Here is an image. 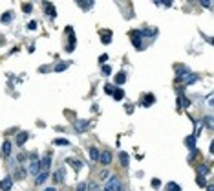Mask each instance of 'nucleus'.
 Segmentation results:
<instances>
[{
  "mask_svg": "<svg viewBox=\"0 0 214 191\" xmlns=\"http://www.w3.org/2000/svg\"><path fill=\"white\" fill-rule=\"evenodd\" d=\"M201 6H205V8H210V6H212V2H210V0H201Z\"/></svg>",
  "mask_w": 214,
  "mask_h": 191,
  "instance_id": "obj_38",
  "label": "nucleus"
},
{
  "mask_svg": "<svg viewBox=\"0 0 214 191\" xmlns=\"http://www.w3.org/2000/svg\"><path fill=\"white\" fill-rule=\"evenodd\" d=\"M51 165V156L50 154H44L42 160H39V167H40V173H46Z\"/></svg>",
  "mask_w": 214,
  "mask_h": 191,
  "instance_id": "obj_3",
  "label": "nucleus"
},
{
  "mask_svg": "<svg viewBox=\"0 0 214 191\" xmlns=\"http://www.w3.org/2000/svg\"><path fill=\"white\" fill-rule=\"evenodd\" d=\"M24 176H26V169H24V167L15 169V178H24Z\"/></svg>",
  "mask_w": 214,
  "mask_h": 191,
  "instance_id": "obj_22",
  "label": "nucleus"
},
{
  "mask_svg": "<svg viewBox=\"0 0 214 191\" xmlns=\"http://www.w3.org/2000/svg\"><path fill=\"white\" fill-rule=\"evenodd\" d=\"M53 180H55V184H60V182L64 180V169H59V171L53 175Z\"/></svg>",
  "mask_w": 214,
  "mask_h": 191,
  "instance_id": "obj_20",
  "label": "nucleus"
},
{
  "mask_svg": "<svg viewBox=\"0 0 214 191\" xmlns=\"http://www.w3.org/2000/svg\"><path fill=\"white\" fill-rule=\"evenodd\" d=\"M28 28H29V30H37V22H35V20L29 22V24H28Z\"/></svg>",
  "mask_w": 214,
  "mask_h": 191,
  "instance_id": "obj_39",
  "label": "nucleus"
},
{
  "mask_svg": "<svg viewBox=\"0 0 214 191\" xmlns=\"http://www.w3.org/2000/svg\"><path fill=\"white\" fill-rule=\"evenodd\" d=\"M166 187H169V191H181V187L176 182H169V186H166Z\"/></svg>",
  "mask_w": 214,
  "mask_h": 191,
  "instance_id": "obj_27",
  "label": "nucleus"
},
{
  "mask_svg": "<svg viewBox=\"0 0 214 191\" xmlns=\"http://www.w3.org/2000/svg\"><path fill=\"white\" fill-rule=\"evenodd\" d=\"M24 160H26V154H24V153H20V154L17 156V162H20V163H22Z\"/></svg>",
  "mask_w": 214,
  "mask_h": 191,
  "instance_id": "obj_37",
  "label": "nucleus"
},
{
  "mask_svg": "<svg viewBox=\"0 0 214 191\" xmlns=\"http://www.w3.org/2000/svg\"><path fill=\"white\" fill-rule=\"evenodd\" d=\"M48 176H50V175H48V171H46V173H39V175H37V178H35V184H37V186L44 184V182L48 180Z\"/></svg>",
  "mask_w": 214,
  "mask_h": 191,
  "instance_id": "obj_15",
  "label": "nucleus"
},
{
  "mask_svg": "<svg viewBox=\"0 0 214 191\" xmlns=\"http://www.w3.org/2000/svg\"><path fill=\"white\" fill-rule=\"evenodd\" d=\"M198 173H200V176L209 175V167H207V165H200V167H198Z\"/></svg>",
  "mask_w": 214,
  "mask_h": 191,
  "instance_id": "obj_25",
  "label": "nucleus"
},
{
  "mask_svg": "<svg viewBox=\"0 0 214 191\" xmlns=\"http://www.w3.org/2000/svg\"><path fill=\"white\" fill-rule=\"evenodd\" d=\"M130 35H132V42H134V46L139 50V48H141V40H139V39H141V31H132Z\"/></svg>",
  "mask_w": 214,
  "mask_h": 191,
  "instance_id": "obj_10",
  "label": "nucleus"
},
{
  "mask_svg": "<svg viewBox=\"0 0 214 191\" xmlns=\"http://www.w3.org/2000/svg\"><path fill=\"white\" fill-rule=\"evenodd\" d=\"M113 81H115V85H125L126 83V74L125 72H119V74L113 77Z\"/></svg>",
  "mask_w": 214,
  "mask_h": 191,
  "instance_id": "obj_12",
  "label": "nucleus"
},
{
  "mask_svg": "<svg viewBox=\"0 0 214 191\" xmlns=\"http://www.w3.org/2000/svg\"><path fill=\"white\" fill-rule=\"evenodd\" d=\"M203 123L207 125V129H212V116H207V118L203 119Z\"/></svg>",
  "mask_w": 214,
  "mask_h": 191,
  "instance_id": "obj_31",
  "label": "nucleus"
},
{
  "mask_svg": "<svg viewBox=\"0 0 214 191\" xmlns=\"http://www.w3.org/2000/svg\"><path fill=\"white\" fill-rule=\"evenodd\" d=\"M104 191H106V189H104Z\"/></svg>",
  "mask_w": 214,
  "mask_h": 191,
  "instance_id": "obj_43",
  "label": "nucleus"
},
{
  "mask_svg": "<svg viewBox=\"0 0 214 191\" xmlns=\"http://www.w3.org/2000/svg\"><path fill=\"white\" fill-rule=\"evenodd\" d=\"M110 31H104V37H103V44H110Z\"/></svg>",
  "mask_w": 214,
  "mask_h": 191,
  "instance_id": "obj_34",
  "label": "nucleus"
},
{
  "mask_svg": "<svg viewBox=\"0 0 214 191\" xmlns=\"http://www.w3.org/2000/svg\"><path fill=\"white\" fill-rule=\"evenodd\" d=\"M29 173H31V175H39V173H40L39 160H33V162H31V165H29Z\"/></svg>",
  "mask_w": 214,
  "mask_h": 191,
  "instance_id": "obj_16",
  "label": "nucleus"
},
{
  "mask_svg": "<svg viewBox=\"0 0 214 191\" xmlns=\"http://www.w3.org/2000/svg\"><path fill=\"white\" fill-rule=\"evenodd\" d=\"M68 66H71V63H60L59 66H55V72H64Z\"/></svg>",
  "mask_w": 214,
  "mask_h": 191,
  "instance_id": "obj_26",
  "label": "nucleus"
},
{
  "mask_svg": "<svg viewBox=\"0 0 214 191\" xmlns=\"http://www.w3.org/2000/svg\"><path fill=\"white\" fill-rule=\"evenodd\" d=\"M88 127H90V121H88V119H77L75 125H73V129H75L77 132H84Z\"/></svg>",
  "mask_w": 214,
  "mask_h": 191,
  "instance_id": "obj_4",
  "label": "nucleus"
},
{
  "mask_svg": "<svg viewBox=\"0 0 214 191\" xmlns=\"http://www.w3.org/2000/svg\"><path fill=\"white\" fill-rule=\"evenodd\" d=\"M126 110H128V114H132L134 112V107L132 105H126Z\"/></svg>",
  "mask_w": 214,
  "mask_h": 191,
  "instance_id": "obj_40",
  "label": "nucleus"
},
{
  "mask_svg": "<svg viewBox=\"0 0 214 191\" xmlns=\"http://www.w3.org/2000/svg\"><path fill=\"white\" fill-rule=\"evenodd\" d=\"M28 138H29V134H28L26 131H22V132H18V134H17V145H20V147H22L24 143L28 141Z\"/></svg>",
  "mask_w": 214,
  "mask_h": 191,
  "instance_id": "obj_7",
  "label": "nucleus"
},
{
  "mask_svg": "<svg viewBox=\"0 0 214 191\" xmlns=\"http://www.w3.org/2000/svg\"><path fill=\"white\" fill-rule=\"evenodd\" d=\"M159 186H161V180L159 178H154L152 180V187H159Z\"/></svg>",
  "mask_w": 214,
  "mask_h": 191,
  "instance_id": "obj_36",
  "label": "nucleus"
},
{
  "mask_svg": "<svg viewBox=\"0 0 214 191\" xmlns=\"http://www.w3.org/2000/svg\"><path fill=\"white\" fill-rule=\"evenodd\" d=\"M207 191H214L212 189V184H207Z\"/></svg>",
  "mask_w": 214,
  "mask_h": 191,
  "instance_id": "obj_41",
  "label": "nucleus"
},
{
  "mask_svg": "<svg viewBox=\"0 0 214 191\" xmlns=\"http://www.w3.org/2000/svg\"><path fill=\"white\" fill-rule=\"evenodd\" d=\"M154 99H156V98H154L152 94H147L145 99H141V105H143V107H150V105L154 103Z\"/></svg>",
  "mask_w": 214,
  "mask_h": 191,
  "instance_id": "obj_14",
  "label": "nucleus"
},
{
  "mask_svg": "<svg viewBox=\"0 0 214 191\" xmlns=\"http://www.w3.org/2000/svg\"><path fill=\"white\" fill-rule=\"evenodd\" d=\"M196 182H198V186H200V187H207V182H205V178H203V176H198V178H196Z\"/></svg>",
  "mask_w": 214,
  "mask_h": 191,
  "instance_id": "obj_33",
  "label": "nucleus"
},
{
  "mask_svg": "<svg viewBox=\"0 0 214 191\" xmlns=\"http://www.w3.org/2000/svg\"><path fill=\"white\" fill-rule=\"evenodd\" d=\"M11 147H13V145H11V141H9V140H6V141H4V145H2V154H4L6 158H8V156H11Z\"/></svg>",
  "mask_w": 214,
  "mask_h": 191,
  "instance_id": "obj_11",
  "label": "nucleus"
},
{
  "mask_svg": "<svg viewBox=\"0 0 214 191\" xmlns=\"http://www.w3.org/2000/svg\"><path fill=\"white\" fill-rule=\"evenodd\" d=\"M11 187H13V178L11 176H6L2 182H0V189L2 191H11Z\"/></svg>",
  "mask_w": 214,
  "mask_h": 191,
  "instance_id": "obj_5",
  "label": "nucleus"
},
{
  "mask_svg": "<svg viewBox=\"0 0 214 191\" xmlns=\"http://www.w3.org/2000/svg\"><path fill=\"white\" fill-rule=\"evenodd\" d=\"M66 163H68V165H71L75 171H81V169H82V162L75 160V158H66Z\"/></svg>",
  "mask_w": 214,
  "mask_h": 191,
  "instance_id": "obj_8",
  "label": "nucleus"
},
{
  "mask_svg": "<svg viewBox=\"0 0 214 191\" xmlns=\"http://www.w3.org/2000/svg\"><path fill=\"white\" fill-rule=\"evenodd\" d=\"M198 79H200V76H198V74H192V72H187V74L176 77V81H181V83H185V85H192V83H196Z\"/></svg>",
  "mask_w": 214,
  "mask_h": 191,
  "instance_id": "obj_2",
  "label": "nucleus"
},
{
  "mask_svg": "<svg viewBox=\"0 0 214 191\" xmlns=\"http://www.w3.org/2000/svg\"><path fill=\"white\" fill-rule=\"evenodd\" d=\"M112 96H113V99H117V101H121V99H123V98H125V92H123V90H121V88H115V90H113V94H112Z\"/></svg>",
  "mask_w": 214,
  "mask_h": 191,
  "instance_id": "obj_21",
  "label": "nucleus"
},
{
  "mask_svg": "<svg viewBox=\"0 0 214 191\" xmlns=\"http://www.w3.org/2000/svg\"><path fill=\"white\" fill-rule=\"evenodd\" d=\"M104 189L106 191H123V184H121V180H119L117 176H110L106 180V187Z\"/></svg>",
  "mask_w": 214,
  "mask_h": 191,
  "instance_id": "obj_1",
  "label": "nucleus"
},
{
  "mask_svg": "<svg viewBox=\"0 0 214 191\" xmlns=\"http://www.w3.org/2000/svg\"><path fill=\"white\" fill-rule=\"evenodd\" d=\"M53 143H55V145H70V140H64V138H57V140H53Z\"/></svg>",
  "mask_w": 214,
  "mask_h": 191,
  "instance_id": "obj_24",
  "label": "nucleus"
},
{
  "mask_svg": "<svg viewBox=\"0 0 214 191\" xmlns=\"http://www.w3.org/2000/svg\"><path fill=\"white\" fill-rule=\"evenodd\" d=\"M119 158H121V165H123V167H128V163H130L128 153H119Z\"/></svg>",
  "mask_w": 214,
  "mask_h": 191,
  "instance_id": "obj_17",
  "label": "nucleus"
},
{
  "mask_svg": "<svg viewBox=\"0 0 214 191\" xmlns=\"http://www.w3.org/2000/svg\"><path fill=\"white\" fill-rule=\"evenodd\" d=\"M185 145H187L190 151H194V149H196V138H194V136H187V140H185Z\"/></svg>",
  "mask_w": 214,
  "mask_h": 191,
  "instance_id": "obj_13",
  "label": "nucleus"
},
{
  "mask_svg": "<svg viewBox=\"0 0 214 191\" xmlns=\"http://www.w3.org/2000/svg\"><path fill=\"white\" fill-rule=\"evenodd\" d=\"M75 191H88V184H86V182L77 184V189H75Z\"/></svg>",
  "mask_w": 214,
  "mask_h": 191,
  "instance_id": "obj_29",
  "label": "nucleus"
},
{
  "mask_svg": "<svg viewBox=\"0 0 214 191\" xmlns=\"http://www.w3.org/2000/svg\"><path fill=\"white\" fill-rule=\"evenodd\" d=\"M93 4H95V2H91V0H90V2H79V6H82V9H90Z\"/></svg>",
  "mask_w": 214,
  "mask_h": 191,
  "instance_id": "obj_32",
  "label": "nucleus"
},
{
  "mask_svg": "<svg viewBox=\"0 0 214 191\" xmlns=\"http://www.w3.org/2000/svg\"><path fill=\"white\" fill-rule=\"evenodd\" d=\"M112 74V66L110 64H104L103 66V76H110Z\"/></svg>",
  "mask_w": 214,
  "mask_h": 191,
  "instance_id": "obj_30",
  "label": "nucleus"
},
{
  "mask_svg": "<svg viewBox=\"0 0 214 191\" xmlns=\"http://www.w3.org/2000/svg\"><path fill=\"white\" fill-rule=\"evenodd\" d=\"M188 105H190L188 98H185L183 94H179V96H178V108H187Z\"/></svg>",
  "mask_w": 214,
  "mask_h": 191,
  "instance_id": "obj_9",
  "label": "nucleus"
},
{
  "mask_svg": "<svg viewBox=\"0 0 214 191\" xmlns=\"http://www.w3.org/2000/svg\"><path fill=\"white\" fill-rule=\"evenodd\" d=\"M46 191H57V189H55V187H48Z\"/></svg>",
  "mask_w": 214,
  "mask_h": 191,
  "instance_id": "obj_42",
  "label": "nucleus"
},
{
  "mask_svg": "<svg viewBox=\"0 0 214 191\" xmlns=\"http://www.w3.org/2000/svg\"><path fill=\"white\" fill-rule=\"evenodd\" d=\"M99 156H101V153H99L97 147H91V149H90V158H91L93 162H99Z\"/></svg>",
  "mask_w": 214,
  "mask_h": 191,
  "instance_id": "obj_18",
  "label": "nucleus"
},
{
  "mask_svg": "<svg viewBox=\"0 0 214 191\" xmlns=\"http://www.w3.org/2000/svg\"><path fill=\"white\" fill-rule=\"evenodd\" d=\"M104 92L112 96V94H113V86H112V85H106V86H104Z\"/></svg>",
  "mask_w": 214,
  "mask_h": 191,
  "instance_id": "obj_35",
  "label": "nucleus"
},
{
  "mask_svg": "<svg viewBox=\"0 0 214 191\" xmlns=\"http://www.w3.org/2000/svg\"><path fill=\"white\" fill-rule=\"evenodd\" d=\"M46 13H48V17H51V18L57 17V9H55L51 4H46Z\"/></svg>",
  "mask_w": 214,
  "mask_h": 191,
  "instance_id": "obj_19",
  "label": "nucleus"
},
{
  "mask_svg": "<svg viewBox=\"0 0 214 191\" xmlns=\"http://www.w3.org/2000/svg\"><path fill=\"white\" fill-rule=\"evenodd\" d=\"M99 162H101L103 165H108V163L112 162V153H110V151H103L101 156H99Z\"/></svg>",
  "mask_w": 214,
  "mask_h": 191,
  "instance_id": "obj_6",
  "label": "nucleus"
},
{
  "mask_svg": "<svg viewBox=\"0 0 214 191\" xmlns=\"http://www.w3.org/2000/svg\"><path fill=\"white\" fill-rule=\"evenodd\" d=\"M31 9H33V4H31V2L22 4V11H24V13H31Z\"/></svg>",
  "mask_w": 214,
  "mask_h": 191,
  "instance_id": "obj_28",
  "label": "nucleus"
},
{
  "mask_svg": "<svg viewBox=\"0 0 214 191\" xmlns=\"http://www.w3.org/2000/svg\"><path fill=\"white\" fill-rule=\"evenodd\" d=\"M11 18H13V13H11V11H6V13L2 15V18H0V20H2L4 24H9V20H11Z\"/></svg>",
  "mask_w": 214,
  "mask_h": 191,
  "instance_id": "obj_23",
  "label": "nucleus"
}]
</instances>
